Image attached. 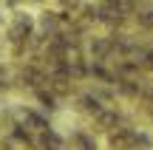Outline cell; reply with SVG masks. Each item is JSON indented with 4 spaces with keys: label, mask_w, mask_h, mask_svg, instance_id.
<instances>
[{
    "label": "cell",
    "mask_w": 153,
    "mask_h": 150,
    "mask_svg": "<svg viewBox=\"0 0 153 150\" xmlns=\"http://www.w3.org/2000/svg\"><path fill=\"white\" fill-rule=\"evenodd\" d=\"M97 125L102 130H114L116 125H119V116H116L114 111H97Z\"/></svg>",
    "instance_id": "6da1fadb"
},
{
    "label": "cell",
    "mask_w": 153,
    "mask_h": 150,
    "mask_svg": "<svg viewBox=\"0 0 153 150\" xmlns=\"http://www.w3.org/2000/svg\"><path fill=\"white\" fill-rule=\"evenodd\" d=\"M60 26H62V20H60V14H54V11H45V14L40 17V28H43V31H51V34H54Z\"/></svg>",
    "instance_id": "3957f363"
},
{
    "label": "cell",
    "mask_w": 153,
    "mask_h": 150,
    "mask_svg": "<svg viewBox=\"0 0 153 150\" xmlns=\"http://www.w3.org/2000/svg\"><path fill=\"white\" fill-rule=\"evenodd\" d=\"M139 23H142L145 28H153V11H142V14H139Z\"/></svg>",
    "instance_id": "277c9868"
},
{
    "label": "cell",
    "mask_w": 153,
    "mask_h": 150,
    "mask_svg": "<svg viewBox=\"0 0 153 150\" xmlns=\"http://www.w3.org/2000/svg\"><path fill=\"white\" fill-rule=\"evenodd\" d=\"M62 9H79V0H60Z\"/></svg>",
    "instance_id": "5b68a950"
},
{
    "label": "cell",
    "mask_w": 153,
    "mask_h": 150,
    "mask_svg": "<svg viewBox=\"0 0 153 150\" xmlns=\"http://www.w3.org/2000/svg\"><path fill=\"white\" fill-rule=\"evenodd\" d=\"M40 147H43V150H60V147H62V139L54 133V130L45 128L43 136H40Z\"/></svg>",
    "instance_id": "7a4b0ae2"
}]
</instances>
